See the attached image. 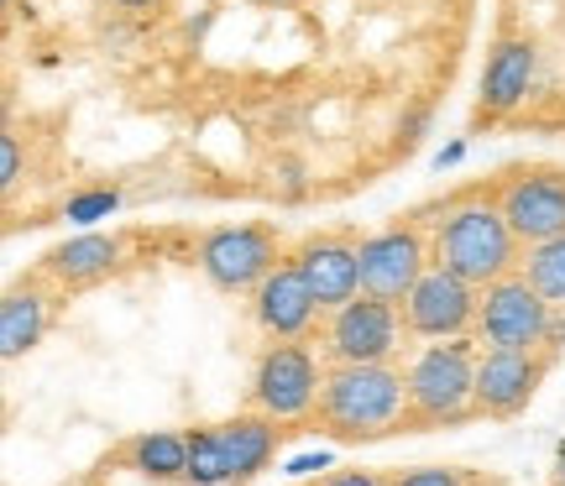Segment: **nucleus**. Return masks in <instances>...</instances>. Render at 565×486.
Segmentation results:
<instances>
[{"mask_svg": "<svg viewBox=\"0 0 565 486\" xmlns=\"http://www.w3.org/2000/svg\"><path fill=\"white\" fill-rule=\"evenodd\" d=\"M42 341V299L32 288H11L0 304V356L17 361L21 350H32Z\"/></svg>", "mask_w": 565, "mask_h": 486, "instance_id": "obj_17", "label": "nucleus"}, {"mask_svg": "<svg viewBox=\"0 0 565 486\" xmlns=\"http://www.w3.org/2000/svg\"><path fill=\"white\" fill-rule=\"evenodd\" d=\"M529 79H534V47L529 42H498V53L487 58L482 74V116H508L513 105H524Z\"/></svg>", "mask_w": 565, "mask_h": 486, "instance_id": "obj_16", "label": "nucleus"}, {"mask_svg": "<svg viewBox=\"0 0 565 486\" xmlns=\"http://www.w3.org/2000/svg\"><path fill=\"white\" fill-rule=\"evenodd\" d=\"M540 377L545 361H534V350H487L477 361V408L492 419H513L534 398Z\"/></svg>", "mask_w": 565, "mask_h": 486, "instance_id": "obj_10", "label": "nucleus"}, {"mask_svg": "<svg viewBox=\"0 0 565 486\" xmlns=\"http://www.w3.org/2000/svg\"><path fill=\"white\" fill-rule=\"evenodd\" d=\"M435 262L450 267L471 288H487L508 278L519 262V236L508 225L503 204H461L435 230Z\"/></svg>", "mask_w": 565, "mask_h": 486, "instance_id": "obj_2", "label": "nucleus"}, {"mask_svg": "<svg viewBox=\"0 0 565 486\" xmlns=\"http://www.w3.org/2000/svg\"><path fill=\"white\" fill-rule=\"evenodd\" d=\"M267 6H288V0H267Z\"/></svg>", "mask_w": 565, "mask_h": 486, "instance_id": "obj_27", "label": "nucleus"}, {"mask_svg": "<svg viewBox=\"0 0 565 486\" xmlns=\"http://www.w3.org/2000/svg\"><path fill=\"white\" fill-rule=\"evenodd\" d=\"M273 424H278V419H267V413H242V419L221 424L225 471H231L236 486L257 482V476L273 466V455H278V429Z\"/></svg>", "mask_w": 565, "mask_h": 486, "instance_id": "obj_14", "label": "nucleus"}, {"mask_svg": "<svg viewBox=\"0 0 565 486\" xmlns=\"http://www.w3.org/2000/svg\"><path fill=\"white\" fill-rule=\"evenodd\" d=\"M320 366L303 345H273L252 377V403L267 419H303L320 403Z\"/></svg>", "mask_w": 565, "mask_h": 486, "instance_id": "obj_5", "label": "nucleus"}, {"mask_svg": "<svg viewBox=\"0 0 565 486\" xmlns=\"http://www.w3.org/2000/svg\"><path fill=\"white\" fill-rule=\"evenodd\" d=\"M324 486H393L387 476H377V471H335Z\"/></svg>", "mask_w": 565, "mask_h": 486, "instance_id": "obj_24", "label": "nucleus"}, {"mask_svg": "<svg viewBox=\"0 0 565 486\" xmlns=\"http://www.w3.org/2000/svg\"><path fill=\"white\" fill-rule=\"evenodd\" d=\"M131 471L147 482H183L189 476V434H141L131 445Z\"/></svg>", "mask_w": 565, "mask_h": 486, "instance_id": "obj_18", "label": "nucleus"}, {"mask_svg": "<svg viewBox=\"0 0 565 486\" xmlns=\"http://www.w3.org/2000/svg\"><path fill=\"white\" fill-rule=\"evenodd\" d=\"M320 424L335 440H377L414 419L408 413V377L387 361H335V371L320 382Z\"/></svg>", "mask_w": 565, "mask_h": 486, "instance_id": "obj_1", "label": "nucleus"}, {"mask_svg": "<svg viewBox=\"0 0 565 486\" xmlns=\"http://www.w3.org/2000/svg\"><path fill=\"white\" fill-rule=\"evenodd\" d=\"M121 209V194H110V188H95V194H79V199H68V220L74 225H95V220H110Z\"/></svg>", "mask_w": 565, "mask_h": 486, "instance_id": "obj_21", "label": "nucleus"}, {"mask_svg": "<svg viewBox=\"0 0 565 486\" xmlns=\"http://www.w3.org/2000/svg\"><path fill=\"white\" fill-rule=\"evenodd\" d=\"M315 314H320V299L309 293V283H303V272L294 262H278L257 283V324L267 335L294 341V335H303L315 324Z\"/></svg>", "mask_w": 565, "mask_h": 486, "instance_id": "obj_12", "label": "nucleus"}, {"mask_svg": "<svg viewBox=\"0 0 565 486\" xmlns=\"http://www.w3.org/2000/svg\"><path fill=\"white\" fill-rule=\"evenodd\" d=\"M294 267L303 272V283L320 299V309H341L345 299L362 293V257H356V246H345V241H330V236L320 241L315 236V241L299 246Z\"/></svg>", "mask_w": 565, "mask_h": 486, "instance_id": "obj_13", "label": "nucleus"}, {"mask_svg": "<svg viewBox=\"0 0 565 486\" xmlns=\"http://www.w3.org/2000/svg\"><path fill=\"white\" fill-rule=\"evenodd\" d=\"M17 179H21V147L17 137H0V183L11 188Z\"/></svg>", "mask_w": 565, "mask_h": 486, "instance_id": "obj_23", "label": "nucleus"}, {"mask_svg": "<svg viewBox=\"0 0 565 486\" xmlns=\"http://www.w3.org/2000/svg\"><path fill=\"white\" fill-rule=\"evenodd\" d=\"M189 486H225L231 471H225V445L221 429H189Z\"/></svg>", "mask_w": 565, "mask_h": 486, "instance_id": "obj_20", "label": "nucleus"}, {"mask_svg": "<svg viewBox=\"0 0 565 486\" xmlns=\"http://www.w3.org/2000/svg\"><path fill=\"white\" fill-rule=\"evenodd\" d=\"M477 288L466 283V278H456L450 267H429L419 283H414V293L404 299V324L408 335H424V341H445V335H461L466 324L477 320Z\"/></svg>", "mask_w": 565, "mask_h": 486, "instance_id": "obj_9", "label": "nucleus"}, {"mask_svg": "<svg viewBox=\"0 0 565 486\" xmlns=\"http://www.w3.org/2000/svg\"><path fill=\"white\" fill-rule=\"evenodd\" d=\"M393 486H466V471L450 466H419V471H398Z\"/></svg>", "mask_w": 565, "mask_h": 486, "instance_id": "obj_22", "label": "nucleus"}, {"mask_svg": "<svg viewBox=\"0 0 565 486\" xmlns=\"http://www.w3.org/2000/svg\"><path fill=\"white\" fill-rule=\"evenodd\" d=\"M116 257H121V241H116V236L84 230V236H74V241L53 246V251L42 257V267H47L63 288H89V283H100L105 272L116 267Z\"/></svg>", "mask_w": 565, "mask_h": 486, "instance_id": "obj_15", "label": "nucleus"}, {"mask_svg": "<svg viewBox=\"0 0 565 486\" xmlns=\"http://www.w3.org/2000/svg\"><path fill=\"white\" fill-rule=\"evenodd\" d=\"M524 278L540 288V299L555 309H565V236H550V241L529 246Z\"/></svg>", "mask_w": 565, "mask_h": 486, "instance_id": "obj_19", "label": "nucleus"}, {"mask_svg": "<svg viewBox=\"0 0 565 486\" xmlns=\"http://www.w3.org/2000/svg\"><path fill=\"white\" fill-rule=\"evenodd\" d=\"M408 324L398 320V304H387L377 293H356V299H345L335 309V320H330V335H324V350L335 356V361H387L393 350H398V335H404Z\"/></svg>", "mask_w": 565, "mask_h": 486, "instance_id": "obj_6", "label": "nucleus"}, {"mask_svg": "<svg viewBox=\"0 0 565 486\" xmlns=\"http://www.w3.org/2000/svg\"><path fill=\"white\" fill-rule=\"evenodd\" d=\"M550 314H555V304L540 299V288L508 272V278L482 288L477 330L492 350H534V345H550Z\"/></svg>", "mask_w": 565, "mask_h": 486, "instance_id": "obj_4", "label": "nucleus"}, {"mask_svg": "<svg viewBox=\"0 0 565 486\" xmlns=\"http://www.w3.org/2000/svg\"><path fill=\"white\" fill-rule=\"evenodd\" d=\"M200 267L215 288L242 293V288H257L278 267V241H273V230H263V225H225V230L204 236Z\"/></svg>", "mask_w": 565, "mask_h": 486, "instance_id": "obj_7", "label": "nucleus"}, {"mask_svg": "<svg viewBox=\"0 0 565 486\" xmlns=\"http://www.w3.org/2000/svg\"><path fill=\"white\" fill-rule=\"evenodd\" d=\"M477 403V361L471 345H424L408 366V413L419 424H456Z\"/></svg>", "mask_w": 565, "mask_h": 486, "instance_id": "obj_3", "label": "nucleus"}, {"mask_svg": "<svg viewBox=\"0 0 565 486\" xmlns=\"http://www.w3.org/2000/svg\"><path fill=\"white\" fill-rule=\"evenodd\" d=\"M503 215L519 241H550L565 236V179L561 173H534V179H513L503 188Z\"/></svg>", "mask_w": 565, "mask_h": 486, "instance_id": "obj_11", "label": "nucleus"}, {"mask_svg": "<svg viewBox=\"0 0 565 486\" xmlns=\"http://www.w3.org/2000/svg\"><path fill=\"white\" fill-rule=\"evenodd\" d=\"M561 486H565V445H561Z\"/></svg>", "mask_w": 565, "mask_h": 486, "instance_id": "obj_26", "label": "nucleus"}, {"mask_svg": "<svg viewBox=\"0 0 565 486\" xmlns=\"http://www.w3.org/2000/svg\"><path fill=\"white\" fill-rule=\"evenodd\" d=\"M362 257V293H377L387 304H404L414 283L429 272V257H424V236L414 225H393V230H377L356 246Z\"/></svg>", "mask_w": 565, "mask_h": 486, "instance_id": "obj_8", "label": "nucleus"}, {"mask_svg": "<svg viewBox=\"0 0 565 486\" xmlns=\"http://www.w3.org/2000/svg\"><path fill=\"white\" fill-rule=\"evenodd\" d=\"M116 6H126V11H152V6H162V0H116Z\"/></svg>", "mask_w": 565, "mask_h": 486, "instance_id": "obj_25", "label": "nucleus"}]
</instances>
